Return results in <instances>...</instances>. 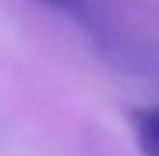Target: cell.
<instances>
[{"label": "cell", "mask_w": 159, "mask_h": 156, "mask_svg": "<svg viewBox=\"0 0 159 156\" xmlns=\"http://www.w3.org/2000/svg\"><path fill=\"white\" fill-rule=\"evenodd\" d=\"M131 124H134V142L142 156H159V106L131 110Z\"/></svg>", "instance_id": "cell-1"}, {"label": "cell", "mask_w": 159, "mask_h": 156, "mask_svg": "<svg viewBox=\"0 0 159 156\" xmlns=\"http://www.w3.org/2000/svg\"><path fill=\"white\" fill-rule=\"evenodd\" d=\"M53 4H71V0H53Z\"/></svg>", "instance_id": "cell-2"}]
</instances>
